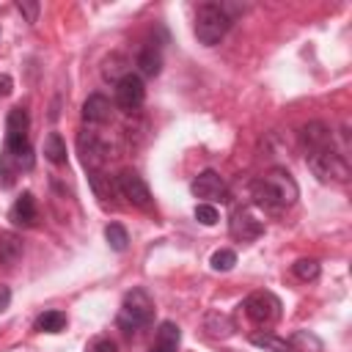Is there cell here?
Wrapping results in <instances>:
<instances>
[{
	"instance_id": "4",
	"label": "cell",
	"mask_w": 352,
	"mask_h": 352,
	"mask_svg": "<svg viewBox=\"0 0 352 352\" xmlns=\"http://www.w3.org/2000/svg\"><path fill=\"white\" fill-rule=\"evenodd\" d=\"M305 160H308L311 173H314L319 182H336V184L349 182V162H346V157H344L341 151H336V146L308 151Z\"/></svg>"
},
{
	"instance_id": "12",
	"label": "cell",
	"mask_w": 352,
	"mask_h": 352,
	"mask_svg": "<svg viewBox=\"0 0 352 352\" xmlns=\"http://www.w3.org/2000/svg\"><path fill=\"white\" fill-rule=\"evenodd\" d=\"M8 220H11L14 226H22V228L36 226V220H38V209H36V198H33V192H22V195L14 201V206H11V212H8Z\"/></svg>"
},
{
	"instance_id": "28",
	"label": "cell",
	"mask_w": 352,
	"mask_h": 352,
	"mask_svg": "<svg viewBox=\"0 0 352 352\" xmlns=\"http://www.w3.org/2000/svg\"><path fill=\"white\" fill-rule=\"evenodd\" d=\"M192 214H195V220H198L201 226H214V223L220 220V212H217L212 204H198Z\"/></svg>"
},
{
	"instance_id": "7",
	"label": "cell",
	"mask_w": 352,
	"mask_h": 352,
	"mask_svg": "<svg viewBox=\"0 0 352 352\" xmlns=\"http://www.w3.org/2000/svg\"><path fill=\"white\" fill-rule=\"evenodd\" d=\"M116 187H118V192H121L129 204H135V206H140V209H148V206H151V192H148V184L143 182L140 173H135V170H121L118 179H116Z\"/></svg>"
},
{
	"instance_id": "9",
	"label": "cell",
	"mask_w": 352,
	"mask_h": 352,
	"mask_svg": "<svg viewBox=\"0 0 352 352\" xmlns=\"http://www.w3.org/2000/svg\"><path fill=\"white\" fill-rule=\"evenodd\" d=\"M190 192H192L195 198H204L206 204L223 201V198H226V182H223V176H220L217 170L209 168V170H201V173L192 179Z\"/></svg>"
},
{
	"instance_id": "17",
	"label": "cell",
	"mask_w": 352,
	"mask_h": 352,
	"mask_svg": "<svg viewBox=\"0 0 352 352\" xmlns=\"http://www.w3.org/2000/svg\"><path fill=\"white\" fill-rule=\"evenodd\" d=\"M19 258H22V239L11 231H3L0 234V264L14 267Z\"/></svg>"
},
{
	"instance_id": "23",
	"label": "cell",
	"mask_w": 352,
	"mask_h": 352,
	"mask_svg": "<svg viewBox=\"0 0 352 352\" xmlns=\"http://www.w3.org/2000/svg\"><path fill=\"white\" fill-rule=\"evenodd\" d=\"M66 327V314L63 311H44L36 319V330L41 333H60Z\"/></svg>"
},
{
	"instance_id": "25",
	"label": "cell",
	"mask_w": 352,
	"mask_h": 352,
	"mask_svg": "<svg viewBox=\"0 0 352 352\" xmlns=\"http://www.w3.org/2000/svg\"><path fill=\"white\" fill-rule=\"evenodd\" d=\"M16 173H19L16 160L3 148V151H0V184H3V187H11L14 179H16Z\"/></svg>"
},
{
	"instance_id": "16",
	"label": "cell",
	"mask_w": 352,
	"mask_h": 352,
	"mask_svg": "<svg viewBox=\"0 0 352 352\" xmlns=\"http://www.w3.org/2000/svg\"><path fill=\"white\" fill-rule=\"evenodd\" d=\"M204 330L212 336V338H228L234 336V319L228 314H220V311H209L204 316Z\"/></svg>"
},
{
	"instance_id": "26",
	"label": "cell",
	"mask_w": 352,
	"mask_h": 352,
	"mask_svg": "<svg viewBox=\"0 0 352 352\" xmlns=\"http://www.w3.org/2000/svg\"><path fill=\"white\" fill-rule=\"evenodd\" d=\"M88 182H91V187H94L96 198H102V201L113 198V184H110V176H104V173H99V170H91V173H88Z\"/></svg>"
},
{
	"instance_id": "22",
	"label": "cell",
	"mask_w": 352,
	"mask_h": 352,
	"mask_svg": "<svg viewBox=\"0 0 352 352\" xmlns=\"http://www.w3.org/2000/svg\"><path fill=\"white\" fill-rule=\"evenodd\" d=\"M104 239H107V245H110L116 253H124L126 245H129V234H126V228H124L121 223H107V226H104Z\"/></svg>"
},
{
	"instance_id": "27",
	"label": "cell",
	"mask_w": 352,
	"mask_h": 352,
	"mask_svg": "<svg viewBox=\"0 0 352 352\" xmlns=\"http://www.w3.org/2000/svg\"><path fill=\"white\" fill-rule=\"evenodd\" d=\"M209 264H212V270H214V272H228V270H234V264H236V253H234V250H228V248L214 250V253H212V258H209Z\"/></svg>"
},
{
	"instance_id": "18",
	"label": "cell",
	"mask_w": 352,
	"mask_h": 352,
	"mask_svg": "<svg viewBox=\"0 0 352 352\" xmlns=\"http://www.w3.org/2000/svg\"><path fill=\"white\" fill-rule=\"evenodd\" d=\"M28 129H30V116H28V110H25L22 104L11 107L8 116H6V135H28Z\"/></svg>"
},
{
	"instance_id": "29",
	"label": "cell",
	"mask_w": 352,
	"mask_h": 352,
	"mask_svg": "<svg viewBox=\"0 0 352 352\" xmlns=\"http://www.w3.org/2000/svg\"><path fill=\"white\" fill-rule=\"evenodd\" d=\"M38 8H41V6H38L36 0H19V3H16V11H19L30 25L38 19Z\"/></svg>"
},
{
	"instance_id": "14",
	"label": "cell",
	"mask_w": 352,
	"mask_h": 352,
	"mask_svg": "<svg viewBox=\"0 0 352 352\" xmlns=\"http://www.w3.org/2000/svg\"><path fill=\"white\" fill-rule=\"evenodd\" d=\"M179 341H182L179 324L170 322V319H165V322H160V327H157L151 352H176V349H179Z\"/></svg>"
},
{
	"instance_id": "8",
	"label": "cell",
	"mask_w": 352,
	"mask_h": 352,
	"mask_svg": "<svg viewBox=\"0 0 352 352\" xmlns=\"http://www.w3.org/2000/svg\"><path fill=\"white\" fill-rule=\"evenodd\" d=\"M77 151H80V160L85 165V170H99L107 160V146L94 135V132H80L77 135Z\"/></svg>"
},
{
	"instance_id": "13",
	"label": "cell",
	"mask_w": 352,
	"mask_h": 352,
	"mask_svg": "<svg viewBox=\"0 0 352 352\" xmlns=\"http://www.w3.org/2000/svg\"><path fill=\"white\" fill-rule=\"evenodd\" d=\"M82 118L88 124H107L113 118V104L104 94H91L85 102H82Z\"/></svg>"
},
{
	"instance_id": "3",
	"label": "cell",
	"mask_w": 352,
	"mask_h": 352,
	"mask_svg": "<svg viewBox=\"0 0 352 352\" xmlns=\"http://www.w3.org/2000/svg\"><path fill=\"white\" fill-rule=\"evenodd\" d=\"M154 319V300L146 289H132L124 294V302H121V314H118V327L132 336L138 333L140 327H146L148 322Z\"/></svg>"
},
{
	"instance_id": "24",
	"label": "cell",
	"mask_w": 352,
	"mask_h": 352,
	"mask_svg": "<svg viewBox=\"0 0 352 352\" xmlns=\"http://www.w3.org/2000/svg\"><path fill=\"white\" fill-rule=\"evenodd\" d=\"M292 272L300 278V280H316L319 278V272H322V267H319V261L316 258H297L294 264H292Z\"/></svg>"
},
{
	"instance_id": "20",
	"label": "cell",
	"mask_w": 352,
	"mask_h": 352,
	"mask_svg": "<svg viewBox=\"0 0 352 352\" xmlns=\"http://www.w3.org/2000/svg\"><path fill=\"white\" fill-rule=\"evenodd\" d=\"M250 344L258 346V349H267V352H292L289 341L286 338H278L275 333H253L250 336Z\"/></svg>"
},
{
	"instance_id": "5",
	"label": "cell",
	"mask_w": 352,
	"mask_h": 352,
	"mask_svg": "<svg viewBox=\"0 0 352 352\" xmlns=\"http://www.w3.org/2000/svg\"><path fill=\"white\" fill-rule=\"evenodd\" d=\"M245 314L250 322L256 324H275L280 319V300L272 294V292H253L248 300H245Z\"/></svg>"
},
{
	"instance_id": "19",
	"label": "cell",
	"mask_w": 352,
	"mask_h": 352,
	"mask_svg": "<svg viewBox=\"0 0 352 352\" xmlns=\"http://www.w3.org/2000/svg\"><path fill=\"white\" fill-rule=\"evenodd\" d=\"M44 157L52 165H66V140L58 132H50L44 138Z\"/></svg>"
},
{
	"instance_id": "32",
	"label": "cell",
	"mask_w": 352,
	"mask_h": 352,
	"mask_svg": "<svg viewBox=\"0 0 352 352\" xmlns=\"http://www.w3.org/2000/svg\"><path fill=\"white\" fill-rule=\"evenodd\" d=\"M11 302V289L8 286H0V311H6Z\"/></svg>"
},
{
	"instance_id": "31",
	"label": "cell",
	"mask_w": 352,
	"mask_h": 352,
	"mask_svg": "<svg viewBox=\"0 0 352 352\" xmlns=\"http://www.w3.org/2000/svg\"><path fill=\"white\" fill-rule=\"evenodd\" d=\"M11 91H14V80L8 74H0V99L11 96Z\"/></svg>"
},
{
	"instance_id": "2",
	"label": "cell",
	"mask_w": 352,
	"mask_h": 352,
	"mask_svg": "<svg viewBox=\"0 0 352 352\" xmlns=\"http://www.w3.org/2000/svg\"><path fill=\"white\" fill-rule=\"evenodd\" d=\"M231 28V14L220 3H204L195 11V36L204 47H214Z\"/></svg>"
},
{
	"instance_id": "1",
	"label": "cell",
	"mask_w": 352,
	"mask_h": 352,
	"mask_svg": "<svg viewBox=\"0 0 352 352\" xmlns=\"http://www.w3.org/2000/svg\"><path fill=\"white\" fill-rule=\"evenodd\" d=\"M250 198H253V206L270 214H280L297 204L300 187L286 168H270L250 184Z\"/></svg>"
},
{
	"instance_id": "6",
	"label": "cell",
	"mask_w": 352,
	"mask_h": 352,
	"mask_svg": "<svg viewBox=\"0 0 352 352\" xmlns=\"http://www.w3.org/2000/svg\"><path fill=\"white\" fill-rule=\"evenodd\" d=\"M143 99H146V85H143V77L140 74L126 72V74H121L116 80V104L124 113L138 110L143 104Z\"/></svg>"
},
{
	"instance_id": "10",
	"label": "cell",
	"mask_w": 352,
	"mask_h": 352,
	"mask_svg": "<svg viewBox=\"0 0 352 352\" xmlns=\"http://www.w3.org/2000/svg\"><path fill=\"white\" fill-rule=\"evenodd\" d=\"M228 228H231V236L239 239V242H253L264 234V223L250 209H234Z\"/></svg>"
},
{
	"instance_id": "15",
	"label": "cell",
	"mask_w": 352,
	"mask_h": 352,
	"mask_svg": "<svg viewBox=\"0 0 352 352\" xmlns=\"http://www.w3.org/2000/svg\"><path fill=\"white\" fill-rule=\"evenodd\" d=\"M135 66H138V72H140L143 77H157V74L162 72V52H160V47L146 44V47L138 52Z\"/></svg>"
},
{
	"instance_id": "11",
	"label": "cell",
	"mask_w": 352,
	"mask_h": 352,
	"mask_svg": "<svg viewBox=\"0 0 352 352\" xmlns=\"http://www.w3.org/2000/svg\"><path fill=\"white\" fill-rule=\"evenodd\" d=\"M300 140L305 146V151H316V148H327L333 146V129L322 121H311L300 129Z\"/></svg>"
},
{
	"instance_id": "21",
	"label": "cell",
	"mask_w": 352,
	"mask_h": 352,
	"mask_svg": "<svg viewBox=\"0 0 352 352\" xmlns=\"http://www.w3.org/2000/svg\"><path fill=\"white\" fill-rule=\"evenodd\" d=\"M289 346H292V352H322V341H319L314 333H308V330L292 333Z\"/></svg>"
},
{
	"instance_id": "30",
	"label": "cell",
	"mask_w": 352,
	"mask_h": 352,
	"mask_svg": "<svg viewBox=\"0 0 352 352\" xmlns=\"http://www.w3.org/2000/svg\"><path fill=\"white\" fill-rule=\"evenodd\" d=\"M85 352H118V346L113 338H94Z\"/></svg>"
}]
</instances>
